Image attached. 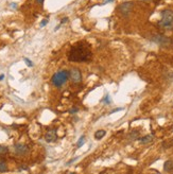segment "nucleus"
<instances>
[{
  "label": "nucleus",
  "instance_id": "obj_1",
  "mask_svg": "<svg viewBox=\"0 0 173 174\" xmlns=\"http://www.w3.org/2000/svg\"><path fill=\"white\" fill-rule=\"evenodd\" d=\"M93 56L91 47L87 41H78L69 50L68 60L73 63H86L89 62Z\"/></svg>",
  "mask_w": 173,
  "mask_h": 174
},
{
  "label": "nucleus",
  "instance_id": "obj_2",
  "mask_svg": "<svg viewBox=\"0 0 173 174\" xmlns=\"http://www.w3.org/2000/svg\"><path fill=\"white\" fill-rule=\"evenodd\" d=\"M158 27L165 31L173 30V11L170 9L163 10L160 13V19L158 21Z\"/></svg>",
  "mask_w": 173,
  "mask_h": 174
},
{
  "label": "nucleus",
  "instance_id": "obj_3",
  "mask_svg": "<svg viewBox=\"0 0 173 174\" xmlns=\"http://www.w3.org/2000/svg\"><path fill=\"white\" fill-rule=\"evenodd\" d=\"M69 80V70L61 69L56 71L51 78V83L54 87L61 88L63 85H65Z\"/></svg>",
  "mask_w": 173,
  "mask_h": 174
},
{
  "label": "nucleus",
  "instance_id": "obj_4",
  "mask_svg": "<svg viewBox=\"0 0 173 174\" xmlns=\"http://www.w3.org/2000/svg\"><path fill=\"white\" fill-rule=\"evenodd\" d=\"M150 38H151L152 41H154L155 44H157V45L163 48H169L170 46L173 45V41L171 38L167 37L165 35H161V34H153Z\"/></svg>",
  "mask_w": 173,
  "mask_h": 174
},
{
  "label": "nucleus",
  "instance_id": "obj_5",
  "mask_svg": "<svg viewBox=\"0 0 173 174\" xmlns=\"http://www.w3.org/2000/svg\"><path fill=\"white\" fill-rule=\"evenodd\" d=\"M82 79H83V75L79 68L73 67V68H71L70 70H69V80H70L73 84H79V83L82 82Z\"/></svg>",
  "mask_w": 173,
  "mask_h": 174
},
{
  "label": "nucleus",
  "instance_id": "obj_6",
  "mask_svg": "<svg viewBox=\"0 0 173 174\" xmlns=\"http://www.w3.org/2000/svg\"><path fill=\"white\" fill-rule=\"evenodd\" d=\"M133 6H134V4H133V2H131V1H126V2H123V3H121L120 6H118V12L121 14L122 16H128L129 14H130L131 12H132V10H133Z\"/></svg>",
  "mask_w": 173,
  "mask_h": 174
},
{
  "label": "nucleus",
  "instance_id": "obj_7",
  "mask_svg": "<svg viewBox=\"0 0 173 174\" xmlns=\"http://www.w3.org/2000/svg\"><path fill=\"white\" fill-rule=\"evenodd\" d=\"M14 152L18 156H25V155H27L29 153V147L20 142L15 143L14 145Z\"/></svg>",
  "mask_w": 173,
  "mask_h": 174
},
{
  "label": "nucleus",
  "instance_id": "obj_8",
  "mask_svg": "<svg viewBox=\"0 0 173 174\" xmlns=\"http://www.w3.org/2000/svg\"><path fill=\"white\" fill-rule=\"evenodd\" d=\"M56 139H57V134H56V130L55 129L49 130V131L46 133L45 140L47 141V142H49V143L54 142V141H56Z\"/></svg>",
  "mask_w": 173,
  "mask_h": 174
},
{
  "label": "nucleus",
  "instance_id": "obj_9",
  "mask_svg": "<svg viewBox=\"0 0 173 174\" xmlns=\"http://www.w3.org/2000/svg\"><path fill=\"white\" fill-rule=\"evenodd\" d=\"M138 140H139V142L141 145H148V143H151L154 140V135L153 134H148V135L144 137H140Z\"/></svg>",
  "mask_w": 173,
  "mask_h": 174
},
{
  "label": "nucleus",
  "instance_id": "obj_10",
  "mask_svg": "<svg viewBox=\"0 0 173 174\" xmlns=\"http://www.w3.org/2000/svg\"><path fill=\"white\" fill-rule=\"evenodd\" d=\"M163 171L166 172H171L173 171V160H166L163 164Z\"/></svg>",
  "mask_w": 173,
  "mask_h": 174
},
{
  "label": "nucleus",
  "instance_id": "obj_11",
  "mask_svg": "<svg viewBox=\"0 0 173 174\" xmlns=\"http://www.w3.org/2000/svg\"><path fill=\"white\" fill-rule=\"evenodd\" d=\"M105 135H106V131H105V130H98V131L94 133V139L100 140V139H102Z\"/></svg>",
  "mask_w": 173,
  "mask_h": 174
},
{
  "label": "nucleus",
  "instance_id": "obj_12",
  "mask_svg": "<svg viewBox=\"0 0 173 174\" xmlns=\"http://www.w3.org/2000/svg\"><path fill=\"white\" fill-rule=\"evenodd\" d=\"M8 170H9L8 164L4 160H0V173L8 172Z\"/></svg>",
  "mask_w": 173,
  "mask_h": 174
},
{
  "label": "nucleus",
  "instance_id": "obj_13",
  "mask_svg": "<svg viewBox=\"0 0 173 174\" xmlns=\"http://www.w3.org/2000/svg\"><path fill=\"white\" fill-rule=\"evenodd\" d=\"M139 131H133L130 133V135H129V138L131 139V140H136V139H139Z\"/></svg>",
  "mask_w": 173,
  "mask_h": 174
},
{
  "label": "nucleus",
  "instance_id": "obj_14",
  "mask_svg": "<svg viewBox=\"0 0 173 174\" xmlns=\"http://www.w3.org/2000/svg\"><path fill=\"white\" fill-rule=\"evenodd\" d=\"M172 145H173V138H171L170 140L163 141L161 147H163V149H169V148H171Z\"/></svg>",
  "mask_w": 173,
  "mask_h": 174
},
{
  "label": "nucleus",
  "instance_id": "obj_15",
  "mask_svg": "<svg viewBox=\"0 0 173 174\" xmlns=\"http://www.w3.org/2000/svg\"><path fill=\"white\" fill-rule=\"evenodd\" d=\"M85 143V136L84 135H82L79 138V140H78V142H77V148H81L82 147L83 145Z\"/></svg>",
  "mask_w": 173,
  "mask_h": 174
},
{
  "label": "nucleus",
  "instance_id": "obj_16",
  "mask_svg": "<svg viewBox=\"0 0 173 174\" xmlns=\"http://www.w3.org/2000/svg\"><path fill=\"white\" fill-rule=\"evenodd\" d=\"M9 152V148L6 145H0V155H3V154H6Z\"/></svg>",
  "mask_w": 173,
  "mask_h": 174
},
{
  "label": "nucleus",
  "instance_id": "obj_17",
  "mask_svg": "<svg viewBox=\"0 0 173 174\" xmlns=\"http://www.w3.org/2000/svg\"><path fill=\"white\" fill-rule=\"evenodd\" d=\"M102 102H103V103H104V104H110V95H108V94L105 95V96H104V98L102 99Z\"/></svg>",
  "mask_w": 173,
  "mask_h": 174
},
{
  "label": "nucleus",
  "instance_id": "obj_18",
  "mask_svg": "<svg viewBox=\"0 0 173 174\" xmlns=\"http://www.w3.org/2000/svg\"><path fill=\"white\" fill-rule=\"evenodd\" d=\"M24 61H25V63H26V65L28 67H33L34 66V64L32 63V61L28 59V57H24Z\"/></svg>",
  "mask_w": 173,
  "mask_h": 174
},
{
  "label": "nucleus",
  "instance_id": "obj_19",
  "mask_svg": "<svg viewBox=\"0 0 173 174\" xmlns=\"http://www.w3.org/2000/svg\"><path fill=\"white\" fill-rule=\"evenodd\" d=\"M48 22H49V19H48V18H45V19L41 20L40 27V28H44V27H45V25H48Z\"/></svg>",
  "mask_w": 173,
  "mask_h": 174
},
{
  "label": "nucleus",
  "instance_id": "obj_20",
  "mask_svg": "<svg viewBox=\"0 0 173 174\" xmlns=\"http://www.w3.org/2000/svg\"><path fill=\"white\" fill-rule=\"evenodd\" d=\"M78 112H79V108L78 107H72L70 110H69V113L70 114H77Z\"/></svg>",
  "mask_w": 173,
  "mask_h": 174
},
{
  "label": "nucleus",
  "instance_id": "obj_21",
  "mask_svg": "<svg viewBox=\"0 0 173 174\" xmlns=\"http://www.w3.org/2000/svg\"><path fill=\"white\" fill-rule=\"evenodd\" d=\"M78 159H79V157H75V158H72V159H70V160H69L68 162H67V166H69V164H72V162H75V161H77Z\"/></svg>",
  "mask_w": 173,
  "mask_h": 174
},
{
  "label": "nucleus",
  "instance_id": "obj_22",
  "mask_svg": "<svg viewBox=\"0 0 173 174\" xmlns=\"http://www.w3.org/2000/svg\"><path fill=\"white\" fill-rule=\"evenodd\" d=\"M66 22H68V17H64V18H62V20H61V25H64V24H66Z\"/></svg>",
  "mask_w": 173,
  "mask_h": 174
},
{
  "label": "nucleus",
  "instance_id": "obj_23",
  "mask_svg": "<svg viewBox=\"0 0 173 174\" xmlns=\"http://www.w3.org/2000/svg\"><path fill=\"white\" fill-rule=\"evenodd\" d=\"M120 110H123V108H122V107H119V108H116V110H113L110 114H114V113H116V112H120Z\"/></svg>",
  "mask_w": 173,
  "mask_h": 174
},
{
  "label": "nucleus",
  "instance_id": "obj_24",
  "mask_svg": "<svg viewBox=\"0 0 173 174\" xmlns=\"http://www.w3.org/2000/svg\"><path fill=\"white\" fill-rule=\"evenodd\" d=\"M44 1H45V0H36V2H37L38 4H40V6L44 4Z\"/></svg>",
  "mask_w": 173,
  "mask_h": 174
},
{
  "label": "nucleus",
  "instance_id": "obj_25",
  "mask_svg": "<svg viewBox=\"0 0 173 174\" xmlns=\"http://www.w3.org/2000/svg\"><path fill=\"white\" fill-rule=\"evenodd\" d=\"M10 6H11V8H13V9H16V8H17V4H16V3H11Z\"/></svg>",
  "mask_w": 173,
  "mask_h": 174
},
{
  "label": "nucleus",
  "instance_id": "obj_26",
  "mask_svg": "<svg viewBox=\"0 0 173 174\" xmlns=\"http://www.w3.org/2000/svg\"><path fill=\"white\" fill-rule=\"evenodd\" d=\"M61 25H62L61 24H60L59 25H56V27H55V28H54V31H57V30H59V29H60V28H61Z\"/></svg>",
  "mask_w": 173,
  "mask_h": 174
},
{
  "label": "nucleus",
  "instance_id": "obj_27",
  "mask_svg": "<svg viewBox=\"0 0 173 174\" xmlns=\"http://www.w3.org/2000/svg\"><path fill=\"white\" fill-rule=\"evenodd\" d=\"M113 1H114V0H104L103 2H104V3H110V2H113Z\"/></svg>",
  "mask_w": 173,
  "mask_h": 174
},
{
  "label": "nucleus",
  "instance_id": "obj_28",
  "mask_svg": "<svg viewBox=\"0 0 173 174\" xmlns=\"http://www.w3.org/2000/svg\"><path fill=\"white\" fill-rule=\"evenodd\" d=\"M4 79V75H0V81H2Z\"/></svg>",
  "mask_w": 173,
  "mask_h": 174
},
{
  "label": "nucleus",
  "instance_id": "obj_29",
  "mask_svg": "<svg viewBox=\"0 0 173 174\" xmlns=\"http://www.w3.org/2000/svg\"><path fill=\"white\" fill-rule=\"evenodd\" d=\"M70 174H75V172H71Z\"/></svg>",
  "mask_w": 173,
  "mask_h": 174
}]
</instances>
